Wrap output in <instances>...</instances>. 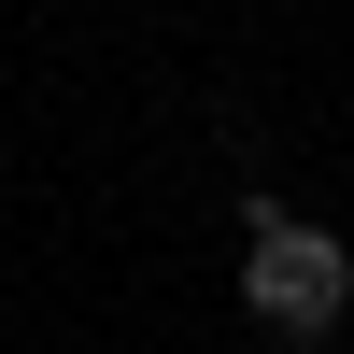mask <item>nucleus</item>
<instances>
[{"mask_svg":"<svg viewBox=\"0 0 354 354\" xmlns=\"http://www.w3.org/2000/svg\"><path fill=\"white\" fill-rule=\"evenodd\" d=\"M241 312L270 340H326L340 312H354V241L312 227V213H255L241 227Z\"/></svg>","mask_w":354,"mask_h":354,"instance_id":"1","label":"nucleus"}]
</instances>
